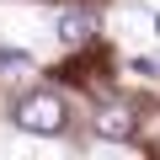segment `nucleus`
<instances>
[{"instance_id":"2","label":"nucleus","mask_w":160,"mask_h":160,"mask_svg":"<svg viewBox=\"0 0 160 160\" xmlns=\"http://www.w3.org/2000/svg\"><path fill=\"white\" fill-rule=\"evenodd\" d=\"M96 133L102 139H133V112L128 107H102L96 112Z\"/></svg>"},{"instance_id":"3","label":"nucleus","mask_w":160,"mask_h":160,"mask_svg":"<svg viewBox=\"0 0 160 160\" xmlns=\"http://www.w3.org/2000/svg\"><path fill=\"white\" fill-rule=\"evenodd\" d=\"M91 32H96L91 16H64V22H59V38H64V43H86Z\"/></svg>"},{"instance_id":"5","label":"nucleus","mask_w":160,"mask_h":160,"mask_svg":"<svg viewBox=\"0 0 160 160\" xmlns=\"http://www.w3.org/2000/svg\"><path fill=\"white\" fill-rule=\"evenodd\" d=\"M155 27H160V16H155Z\"/></svg>"},{"instance_id":"1","label":"nucleus","mask_w":160,"mask_h":160,"mask_svg":"<svg viewBox=\"0 0 160 160\" xmlns=\"http://www.w3.org/2000/svg\"><path fill=\"white\" fill-rule=\"evenodd\" d=\"M16 128H27V133H64V96H53V91H32V96H22L16 102Z\"/></svg>"},{"instance_id":"4","label":"nucleus","mask_w":160,"mask_h":160,"mask_svg":"<svg viewBox=\"0 0 160 160\" xmlns=\"http://www.w3.org/2000/svg\"><path fill=\"white\" fill-rule=\"evenodd\" d=\"M0 69H32V53H22V48H6V43H0Z\"/></svg>"}]
</instances>
